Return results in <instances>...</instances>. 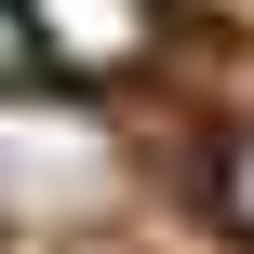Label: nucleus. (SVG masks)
I'll use <instances>...</instances> for the list:
<instances>
[{"instance_id":"1","label":"nucleus","mask_w":254,"mask_h":254,"mask_svg":"<svg viewBox=\"0 0 254 254\" xmlns=\"http://www.w3.org/2000/svg\"><path fill=\"white\" fill-rule=\"evenodd\" d=\"M13 27H27V54H54V67H80V80H107V67H147L161 0H13Z\"/></svg>"},{"instance_id":"2","label":"nucleus","mask_w":254,"mask_h":254,"mask_svg":"<svg viewBox=\"0 0 254 254\" xmlns=\"http://www.w3.org/2000/svg\"><path fill=\"white\" fill-rule=\"evenodd\" d=\"M214 201H228V228H241V241H254V134H241V147H228V161H214Z\"/></svg>"},{"instance_id":"3","label":"nucleus","mask_w":254,"mask_h":254,"mask_svg":"<svg viewBox=\"0 0 254 254\" xmlns=\"http://www.w3.org/2000/svg\"><path fill=\"white\" fill-rule=\"evenodd\" d=\"M13 67H27V27H13V0H0V80H13Z\"/></svg>"}]
</instances>
